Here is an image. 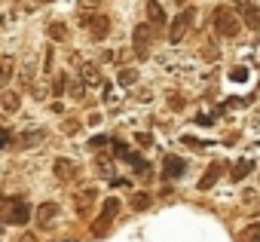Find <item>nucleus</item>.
Returning a JSON list of instances; mask_svg holds the SVG:
<instances>
[{
  "mask_svg": "<svg viewBox=\"0 0 260 242\" xmlns=\"http://www.w3.org/2000/svg\"><path fill=\"white\" fill-rule=\"evenodd\" d=\"M211 22H214V34L217 37H236L242 31V19H239V13L233 7H214Z\"/></svg>",
  "mask_w": 260,
  "mask_h": 242,
  "instance_id": "f257e3e1",
  "label": "nucleus"
},
{
  "mask_svg": "<svg viewBox=\"0 0 260 242\" xmlns=\"http://www.w3.org/2000/svg\"><path fill=\"white\" fill-rule=\"evenodd\" d=\"M193 22H196V10H193V7L181 10V13H178L172 22H169V43H181V40L190 34Z\"/></svg>",
  "mask_w": 260,
  "mask_h": 242,
  "instance_id": "f03ea898",
  "label": "nucleus"
},
{
  "mask_svg": "<svg viewBox=\"0 0 260 242\" xmlns=\"http://www.w3.org/2000/svg\"><path fill=\"white\" fill-rule=\"evenodd\" d=\"M153 40H156V25H150V22L135 25V31H132V46H135L138 58H147V55H150Z\"/></svg>",
  "mask_w": 260,
  "mask_h": 242,
  "instance_id": "7ed1b4c3",
  "label": "nucleus"
},
{
  "mask_svg": "<svg viewBox=\"0 0 260 242\" xmlns=\"http://www.w3.org/2000/svg\"><path fill=\"white\" fill-rule=\"evenodd\" d=\"M233 10L239 13V19H242L245 28L260 31V10H257L254 0H233Z\"/></svg>",
  "mask_w": 260,
  "mask_h": 242,
  "instance_id": "20e7f679",
  "label": "nucleus"
},
{
  "mask_svg": "<svg viewBox=\"0 0 260 242\" xmlns=\"http://www.w3.org/2000/svg\"><path fill=\"white\" fill-rule=\"evenodd\" d=\"M116 211H119V199H116V196H110V199L104 202L101 215H98V218H95V224H92V236H107V227H110V221L116 218Z\"/></svg>",
  "mask_w": 260,
  "mask_h": 242,
  "instance_id": "39448f33",
  "label": "nucleus"
},
{
  "mask_svg": "<svg viewBox=\"0 0 260 242\" xmlns=\"http://www.w3.org/2000/svg\"><path fill=\"white\" fill-rule=\"evenodd\" d=\"M31 218H34V211H31V205L25 199H10V224L25 227Z\"/></svg>",
  "mask_w": 260,
  "mask_h": 242,
  "instance_id": "423d86ee",
  "label": "nucleus"
},
{
  "mask_svg": "<svg viewBox=\"0 0 260 242\" xmlns=\"http://www.w3.org/2000/svg\"><path fill=\"white\" fill-rule=\"evenodd\" d=\"M86 28H89V37L95 43H101L110 34V19L107 16H92V19H86Z\"/></svg>",
  "mask_w": 260,
  "mask_h": 242,
  "instance_id": "0eeeda50",
  "label": "nucleus"
},
{
  "mask_svg": "<svg viewBox=\"0 0 260 242\" xmlns=\"http://www.w3.org/2000/svg\"><path fill=\"white\" fill-rule=\"evenodd\" d=\"M58 215H61V208H58L55 202H40V205H37V211H34V218H37V224H40V227H52Z\"/></svg>",
  "mask_w": 260,
  "mask_h": 242,
  "instance_id": "6e6552de",
  "label": "nucleus"
},
{
  "mask_svg": "<svg viewBox=\"0 0 260 242\" xmlns=\"http://www.w3.org/2000/svg\"><path fill=\"white\" fill-rule=\"evenodd\" d=\"M43 138H46V132H43V129H28V132L16 135V138H13V144H19V150H31V147H37Z\"/></svg>",
  "mask_w": 260,
  "mask_h": 242,
  "instance_id": "1a4fd4ad",
  "label": "nucleus"
},
{
  "mask_svg": "<svg viewBox=\"0 0 260 242\" xmlns=\"http://www.w3.org/2000/svg\"><path fill=\"white\" fill-rule=\"evenodd\" d=\"M52 172H55L58 181H74V178H77V163L68 160V157H58V160L52 163Z\"/></svg>",
  "mask_w": 260,
  "mask_h": 242,
  "instance_id": "9d476101",
  "label": "nucleus"
},
{
  "mask_svg": "<svg viewBox=\"0 0 260 242\" xmlns=\"http://www.w3.org/2000/svg\"><path fill=\"white\" fill-rule=\"evenodd\" d=\"M144 13H147V22H150V25H156V28L169 25V19H166V10H162V4H159V0H147V4H144Z\"/></svg>",
  "mask_w": 260,
  "mask_h": 242,
  "instance_id": "9b49d317",
  "label": "nucleus"
},
{
  "mask_svg": "<svg viewBox=\"0 0 260 242\" xmlns=\"http://www.w3.org/2000/svg\"><path fill=\"white\" fill-rule=\"evenodd\" d=\"M19 107H22V95L19 92H4V95H0V113H4V116H13V113H19Z\"/></svg>",
  "mask_w": 260,
  "mask_h": 242,
  "instance_id": "f8f14e48",
  "label": "nucleus"
},
{
  "mask_svg": "<svg viewBox=\"0 0 260 242\" xmlns=\"http://www.w3.org/2000/svg\"><path fill=\"white\" fill-rule=\"evenodd\" d=\"M162 172H166V178H181V175L187 172V163H184L181 157L169 154V157L162 160Z\"/></svg>",
  "mask_w": 260,
  "mask_h": 242,
  "instance_id": "ddd939ff",
  "label": "nucleus"
},
{
  "mask_svg": "<svg viewBox=\"0 0 260 242\" xmlns=\"http://www.w3.org/2000/svg\"><path fill=\"white\" fill-rule=\"evenodd\" d=\"M95 196H98V190H95V187H86V190H80V193H77L74 205H77V215H80V218L95 205Z\"/></svg>",
  "mask_w": 260,
  "mask_h": 242,
  "instance_id": "4468645a",
  "label": "nucleus"
},
{
  "mask_svg": "<svg viewBox=\"0 0 260 242\" xmlns=\"http://www.w3.org/2000/svg\"><path fill=\"white\" fill-rule=\"evenodd\" d=\"M80 80H83L86 86H101V83H104V80H101V71H98V65H92V62L80 68Z\"/></svg>",
  "mask_w": 260,
  "mask_h": 242,
  "instance_id": "2eb2a0df",
  "label": "nucleus"
},
{
  "mask_svg": "<svg viewBox=\"0 0 260 242\" xmlns=\"http://www.w3.org/2000/svg\"><path fill=\"white\" fill-rule=\"evenodd\" d=\"M95 169H98V175H101V178H110L116 166H113L110 154H101V150H98V157H95Z\"/></svg>",
  "mask_w": 260,
  "mask_h": 242,
  "instance_id": "dca6fc26",
  "label": "nucleus"
},
{
  "mask_svg": "<svg viewBox=\"0 0 260 242\" xmlns=\"http://www.w3.org/2000/svg\"><path fill=\"white\" fill-rule=\"evenodd\" d=\"M128 205H132L135 211H147V208L153 205V196H150L147 190H138V193H135L132 199H128Z\"/></svg>",
  "mask_w": 260,
  "mask_h": 242,
  "instance_id": "f3484780",
  "label": "nucleus"
},
{
  "mask_svg": "<svg viewBox=\"0 0 260 242\" xmlns=\"http://www.w3.org/2000/svg\"><path fill=\"white\" fill-rule=\"evenodd\" d=\"M217 178H220V163H214V166L199 178V190H211V187L217 184Z\"/></svg>",
  "mask_w": 260,
  "mask_h": 242,
  "instance_id": "a211bd4d",
  "label": "nucleus"
},
{
  "mask_svg": "<svg viewBox=\"0 0 260 242\" xmlns=\"http://www.w3.org/2000/svg\"><path fill=\"white\" fill-rule=\"evenodd\" d=\"M46 34H49L52 43H64V40H68V28H64L61 22H49V25H46Z\"/></svg>",
  "mask_w": 260,
  "mask_h": 242,
  "instance_id": "6ab92c4d",
  "label": "nucleus"
},
{
  "mask_svg": "<svg viewBox=\"0 0 260 242\" xmlns=\"http://www.w3.org/2000/svg\"><path fill=\"white\" fill-rule=\"evenodd\" d=\"M19 83H22L25 89H31V86H34V55H31V58H28V62L22 65V74H19Z\"/></svg>",
  "mask_w": 260,
  "mask_h": 242,
  "instance_id": "aec40b11",
  "label": "nucleus"
},
{
  "mask_svg": "<svg viewBox=\"0 0 260 242\" xmlns=\"http://www.w3.org/2000/svg\"><path fill=\"white\" fill-rule=\"evenodd\" d=\"M251 169H254V163H251V160H239V163H236V169L230 172V178H233V181H242V178H248V172H251Z\"/></svg>",
  "mask_w": 260,
  "mask_h": 242,
  "instance_id": "412c9836",
  "label": "nucleus"
},
{
  "mask_svg": "<svg viewBox=\"0 0 260 242\" xmlns=\"http://www.w3.org/2000/svg\"><path fill=\"white\" fill-rule=\"evenodd\" d=\"M202 58H205V62H217V58H220V49H217L214 40H205V43H202Z\"/></svg>",
  "mask_w": 260,
  "mask_h": 242,
  "instance_id": "4be33fe9",
  "label": "nucleus"
},
{
  "mask_svg": "<svg viewBox=\"0 0 260 242\" xmlns=\"http://www.w3.org/2000/svg\"><path fill=\"white\" fill-rule=\"evenodd\" d=\"M135 83H138V71H132V68H122L119 71V86L128 89V86H135Z\"/></svg>",
  "mask_w": 260,
  "mask_h": 242,
  "instance_id": "5701e85b",
  "label": "nucleus"
},
{
  "mask_svg": "<svg viewBox=\"0 0 260 242\" xmlns=\"http://www.w3.org/2000/svg\"><path fill=\"white\" fill-rule=\"evenodd\" d=\"M68 86H71L68 74H58V77H55V83H52V95H55V98H61V92H64Z\"/></svg>",
  "mask_w": 260,
  "mask_h": 242,
  "instance_id": "b1692460",
  "label": "nucleus"
},
{
  "mask_svg": "<svg viewBox=\"0 0 260 242\" xmlns=\"http://www.w3.org/2000/svg\"><path fill=\"white\" fill-rule=\"evenodd\" d=\"M220 110H214V113H199L196 116V126H214V116H217Z\"/></svg>",
  "mask_w": 260,
  "mask_h": 242,
  "instance_id": "393cba45",
  "label": "nucleus"
},
{
  "mask_svg": "<svg viewBox=\"0 0 260 242\" xmlns=\"http://www.w3.org/2000/svg\"><path fill=\"white\" fill-rule=\"evenodd\" d=\"M71 95L83 101V95H86V83H83V80H74V83H71Z\"/></svg>",
  "mask_w": 260,
  "mask_h": 242,
  "instance_id": "a878e982",
  "label": "nucleus"
},
{
  "mask_svg": "<svg viewBox=\"0 0 260 242\" xmlns=\"http://www.w3.org/2000/svg\"><path fill=\"white\" fill-rule=\"evenodd\" d=\"M242 242H260V227H248L242 233Z\"/></svg>",
  "mask_w": 260,
  "mask_h": 242,
  "instance_id": "bb28decb",
  "label": "nucleus"
},
{
  "mask_svg": "<svg viewBox=\"0 0 260 242\" xmlns=\"http://www.w3.org/2000/svg\"><path fill=\"white\" fill-rule=\"evenodd\" d=\"M113 154H116L119 160H128V157H132V150H128L122 141H113Z\"/></svg>",
  "mask_w": 260,
  "mask_h": 242,
  "instance_id": "cd10ccee",
  "label": "nucleus"
},
{
  "mask_svg": "<svg viewBox=\"0 0 260 242\" xmlns=\"http://www.w3.org/2000/svg\"><path fill=\"white\" fill-rule=\"evenodd\" d=\"M107 141H110L107 135H95V138H89V144H86V147H92V150H101Z\"/></svg>",
  "mask_w": 260,
  "mask_h": 242,
  "instance_id": "c85d7f7f",
  "label": "nucleus"
},
{
  "mask_svg": "<svg viewBox=\"0 0 260 242\" xmlns=\"http://www.w3.org/2000/svg\"><path fill=\"white\" fill-rule=\"evenodd\" d=\"M31 92H34V98H46V95H49V86H43V83L37 86V83H34V86H31Z\"/></svg>",
  "mask_w": 260,
  "mask_h": 242,
  "instance_id": "c756f323",
  "label": "nucleus"
},
{
  "mask_svg": "<svg viewBox=\"0 0 260 242\" xmlns=\"http://www.w3.org/2000/svg\"><path fill=\"white\" fill-rule=\"evenodd\" d=\"M64 132H68V135H77V132H80V119H68V123H64Z\"/></svg>",
  "mask_w": 260,
  "mask_h": 242,
  "instance_id": "7c9ffc66",
  "label": "nucleus"
},
{
  "mask_svg": "<svg viewBox=\"0 0 260 242\" xmlns=\"http://www.w3.org/2000/svg\"><path fill=\"white\" fill-rule=\"evenodd\" d=\"M7 144H13V132H7V129H0V150H4Z\"/></svg>",
  "mask_w": 260,
  "mask_h": 242,
  "instance_id": "2f4dec72",
  "label": "nucleus"
},
{
  "mask_svg": "<svg viewBox=\"0 0 260 242\" xmlns=\"http://www.w3.org/2000/svg\"><path fill=\"white\" fill-rule=\"evenodd\" d=\"M135 141H138V144H144V147H150V144H153V135H147V132H138V135H135Z\"/></svg>",
  "mask_w": 260,
  "mask_h": 242,
  "instance_id": "473e14b6",
  "label": "nucleus"
},
{
  "mask_svg": "<svg viewBox=\"0 0 260 242\" xmlns=\"http://www.w3.org/2000/svg\"><path fill=\"white\" fill-rule=\"evenodd\" d=\"M169 107H172V110H181V107H184L181 95H169Z\"/></svg>",
  "mask_w": 260,
  "mask_h": 242,
  "instance_id": "72a5a7b5",
  "label": "nucleus"
},
{
  "mask_svg": "<svg viewBox=\"0 0 260 242\" xmlns=\"http://www.w3.org/2000/svg\"><path fill=\"white\" fill-rule=\"evenodd\" d=\"M52 55H55V52H52V49H46V62H43V71H46V74L52 71Z\"/></svg>",
  "mask_w": 260,
  "mask_h": 242,
  "instance_id": "f704fd0d",
  "label": "nucleus"
},
{
  "mask_svg": "<svg viewBox=\"0 0 260 242\" xmlns=\"http://www.w3.org/2000/svg\"><path fill=\"white\" fill-rule=\"evenodd\" d=\"M101 62H116V52H110V49H104V52H101Z\"/></svg>",
  "mask_w": 260,
  "mask_h": 242,
  "instance_id": "c9c22d12",
  "label": "nucleus"
},
{
  "mask_svg": "<svg viewBox=\"0 0 260 242\" xmlns=\"http://www.w3.org/2000/svg\"><path fill=\"white\" fill-rule=\"evenodd\" d=\"M19 242H37V236H34V233H25V236H22Z\"/></svg>",
  "mask_w": 260,
  "mask_h": 242,
  "instance_id": "e433bc0d",
  "label": "nucleus"
},
{
  "mask_svg": "<svg viewBox=\"0 0 260 242\" xmlns=\"http://www.w3.org/2000/svg\"><path fill=\"white\" fill-rule=\"evenodd\" d=\"M0 83H4V65H0Z\"/></svg>",
  "mask_w": 260,
  "mask_h": 242,
  "instance_id": "4c0bfd02",
  "label": "nucleus"
},
{
  "mask_svg": "<svg viewBox=\"0 0 260 242\" xmlns=\"http://www.w3.org/2000/svg\"><path fill=\"white\" fill-rule=\"evenodd\" d=\"M4 230H7V224H4V221H0V233H4Z\"/></svg>",
  "mask_w": 260,
  "mask_h": 242,
  "instance_id": "58836bf2",
  "label": "nucleus"
},
{
  "mask_svg": "<svg viewBox=\"0 0 260 242\" xmlns=\"http://www.w3.org/2000/svg\"><path fill=\"white\" fill-rule=\"evenodd\" d=\"M40 4H55V0H40Z\"/></svg>",
  "mask_w": 260,
  "mask_h": 242,
  "instance_id": "ea45409f",
  "label": "nucleus"
},
{
  "mask_svg": "<svg viewBox=\"0 0 260 242\" xmlns=\"http://www.w3.org/2000/svg\"><path fill=\"white\" fill-rule=\"evenodd\" d=\"M178 4H181V7H184V0H178Z\"/></svg>",
  "mask_w": 260,
  "mask_h": 242,
  "instance_id": "a19ab883",
  "label": "nucleus"
},
{
  "mask_svg": "<svg viewBox=\"0 0 260 242\" xmlns=\"http://www.w3.org/2000/svg\"><path fill=\"white\" fill-rule=\"evenodd\" d=\"M0 202H4V196H0Z\"/></svg>",
  "mask_w": 260,
  "mask_h": 242,
  "instance_id": "79ce46f5",
  "label": "nucleus"
},
{
  "mask_svg": "<svg viewBox=\"0 0 260 242\" xmlns=\"http://www.w3.org/2000/svg\"><path fill=\"white\" fill-rule=\"evenodd\" d=\"M257 178H260V172H257Z\"/></svg>",
  "mask_w": 260,
  "mask_h": 242,
  "instance_id": "37998d69",
  "label": "nucleus"
}]
</instances>
